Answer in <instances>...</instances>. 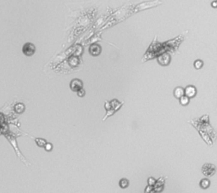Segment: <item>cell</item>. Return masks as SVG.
<instances>
[{
	"label": "cell",
	"instance_id": "cell-3",
	"mask_svg": "<svg viewBox=\"0 0 217 193\" xmlns=\"http://www.w3.org/2000/svg\"><path fill=\"white\" fill-rule=\"evenodd\" d=\"M216 168L215 165L210 164H206L203 166L202 172L206 176H211V175H213L214 173H216Z\"/></svg>",
	"mask_w": 217,
	"mask_h": 193
},
{
	"label": "cell",
	"instance_id": "cell-16",
	"mask_svg": "<svg viewBox=\"0 0 217 193\" xmlns=\"http://www.w3.org/2000/svg\"><path fill=\"white\" fill-rule=\"evenodd\" d=\"M156 182V179L153 178V177H149L148 179V185H151V186H153V185L155 184Z\"/></svg>",
	"mask_w": 217,
	"mask_h": 193
},
{
	"label": "cell",
	"instance_id": "cell-1",
	"mask_svg": "<svg viewBox=\"0 0 217 193\" xmlns=\"http://www.w3.org/2000/svg\"><path fill=\"white\" fill-rule=\"evenodd\" d=\"M124 102H119L117 100H113L111 101H105L104 106H105V109L107 111V113H106V116L104 117L103 120L104 121L108 117L112 116L114 112H116L118 110H120V108L122 106Z\"/></svg>",
	"mask_w": 217,
	"mask_h": 193
},
{
	"label": "cell",
	"instance_id": "cell-13",
	"mask_svg": "<svg viewBox=\"0 0 217 193\" xmlns=\"http://www.w3.org/2000/svg\"><path fill=\"white\" fill-rule=\"evenodd\" d=\"M15 109L17 113H22L25 111V106L23 104H21V103H19V104H17L15 106Z\"/></svg>",
	"mask_w": 217,
	"mask_h": 193
},
{
	"label": "cell",
	"instance_id": "cell-9",
	"mask_svg": "<svg viewBox=\"0 0 217 193\" xmlns=\"http://www.w3.org/2000/svg\"><path fill=\"white\" fill-rule=\"evenodd\" d=\"M183 95H184V89L182 87H177L174 90V96L177 99H180Z\"/></svg>",
	"mask_w": 217,
	"mask_h": 193
},
{
	"label": "cell",
	"instance_id": "cell-14",
	"mask_svg": "<svg viewBox=\"0 0 217 193\" xmlns=\"http://www.w3.org/2000/svg\"><path fill=\"white\" fill-rule=\"evenodd\" d=\"M193 65H194V67L196 69H201L203 67V66H204V62L201 60H197L194 61V64Z\"/></svg>",
	"mask_w": 217,
	"mask_h": 193
},
{
	"label": "cell",
	"instance_id": "cell-18",
	"mask_svg": "<svg viewBox=\"0 0 217 193\" xmlns=\"http://www.w3.org/2000/svg\"><path fill=\"white\" fill-rule=\"evenodd\" d=\"M44 148L47 152H50V151H52V149H53V146H52V144L46 143L44 146Z\"/></svg>",
	"mask_w": 217,
	"mask_h": 193
},
{
	"label": "cell",
	"instance_id": "cell-2",
	"mask_svg": "<svg viewBox=\"0 0 217 193\" xmlns=\"http://www.w3.org/2000/svg\"><path fill=\"white\" fill-rule=\"evenodd\" d=\"M35 51H36V47L33 44L31 43H26L23 45L22 47V52L23 54L26 56H31L34 55Z\"/></svg>",
	"mask_w": 217,
	"mask_h": 193
},
{
	"label": "cell",
	"instance_id": "cell-7",
	"mask_svg": "<svg viewBox=\"0 0 217 193\" xmlns=\"http://www.w3.org/2000/svg\"><path fill=\"white\" fill-rule=\"evenodd\" d=\"M158 62L162 66H167L171 62V56L168 54H164L158 57Z\"/></svg>",
	"mask_w": 217,
	"mask_h": 193
},
{
	"label": "cell",
	"instance_id": "cell-6",
	"mask_svg": "<svg viewBox=\"0 0 217 193\" xmlns=\"http://www.w3.org/2000/svg\"><path fill=\"white\" fill-rule=\"evenodd\" d=\"M164 185H165V179L161 176L158 180H156L155 184L153 185V189L154 190L153 191H157V192L162 191L163 189H164Z\"/></svg>",
	"mask_w": 217,
	"mask_h": 193
},
{
	"label": "cell",
	"instance_id": "cell-19",
	"mask_svg": "<svg viewBox=\"0 0 217 193\" xmlns=\"http://www.w3.org/2000/svg\"><path fill=\"white\" fill-rule=\"evenodd\" d=\"M151 190H153V186H151V185H148V187L147 188L145 189V192L147 193V192H152V191H151Z\"/></svg>",
	"mask_w": 217,
	"mask_h": 193
},
{
	"label": "cell",
	"instance_id": "cell-4",
	"mask_svg": "<svg viewBox=\"0 0 217 193\" xmlns=\"http://www.w3.org/2000/svg\"><path fill=\"white\" fill-rule=\"evenodd\" d=\"M70 89L72 91H74V92H76L77 90H79L80 89H82V88H83V83H82V81L80 79H77V78H75L73 79L71 82H70Z\"/></svg>",
	"mask_w": 217,
	"mask_h": 193
},
{
	"label": "cell",
	"instance_id": "cell-15",
	"mask_svg": "<svg viewBox=\"0 0 217 193\" xmlns=\"http://www.w3.org/2000/svg\"><path fill=\"white\" fill-rule=\"evenodd\" d=\"M36 142L37 144V146H40V147H44L45 144L47 143V141L43 139H40V138H37L36 139Z\"/></svg>",
	"mask_w": 217,
	"mask_h": 193
},
{
	"label": "cell",
	"instance_id": "cell-20",
	"mask_svg": "<svg viewBox=\"0 0 217 193\" xmlns=\"http://www.w3.org/2000/svg\"><path fill=\"white\" fill-rule=\"evenodd\" d=\"M212 6L213 8H216V1H214V2H213Z\"/></svg>",
	"mask_w": 217,
	"mask_h": 193
},
{
	"label": "cell",
	"instance_id": "cell-12",
	"mask_svg": "<svg viewBox=\"0 0 217 193\" xmlns=\"http://www.w3.org/2000/svg\"><path fill=\"white\" fill-rule=\"evenodd\" d=\"M189 101H190L189 98H188V96H186L185 94L180 98V104L182 105V106H187V105L189 104Z\"/></svg>",
	"mask_w": 217,
	"mask_h": 193
},
{
	"label": "cell",
	"instance_id": "cell-17",
	"mask_svg": "<svg viewBox=\"0 0 217 193\" xmlns=\"http://www.w3.org/2000/svg\"><path fill=\"white\" fill-rule=\"evenodd\" d=\"M76 93H77V95H78L79 97H83L86 92H85V89H84L83 88H82V89H80L79 90H77Z\"/></svg>",
	"mask_w": 217,
	"mask_h": 193
},
{
	"label": "cell",
	"instance_id": "cell-10",
	"mask_svg": "<svg viewBox=\"0 0 217 193\" xmlns=\"http://www.w3.org/2000/svg\"><path fill=\"white\" fill-rule=\"evenodd\" d=\"M199 185H200V187L202 189H207L210 185V181L208 179H201Z\"/></svg>",
	"mask_w": 217,
	"mask_h": 193
},
{
	"label": "cell",
	"instance_id": "cell-8",
	"mask_svg": "<svg viewBox=\"0 0 217 193\" xmlns=\"http://www.w3.org/2000/svg\"><path fill=\"white\" fill-rule=\"evenodd\" d=\"M89 52H90L91 55H94V56L99 55L100 53H101V47H100V45L96 44H92L90 46V48H89Z\"/></svg>",
	"mask_w": 217,
	"mask_h": 193
},
{
	"label": "cell",
	"instance_id": "cell-5",
	"mask_svg": "<svg viewBox=\"0 0 217 193\" xmlns=\"http://www.w3.org/2000/svg\"><path fill=\"white\" fill-rule=\"evenodd\" d=\"M184 94L186 96H188V98H193L197 94V89L192 85L188 86L186 89H184Z\"/></svg>",
	"mask_w": 217,
	"mask_h": 193
},
{
	"label": "cell",
	"instance_id": "cell-11",
	"mask_svg": "<svg viewBox=\"0 0 217 193\" xmlns=\"http://www.w3.org/2000/svg\"><path fill=\"white\" fill-rule=\"evenodd\" d=\"M119 185H120V188L122 189H126L128 187L129 185V180L127 179H121L120 180V182H119Z\"/></svg>",
	"mask_w": 217,
	"mask_h": 193
}]
</instances>
